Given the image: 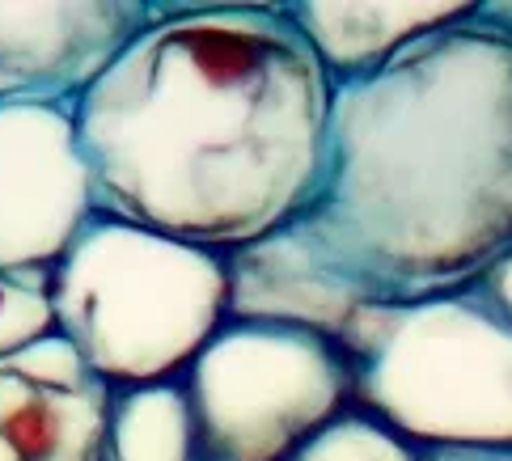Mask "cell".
Instances as JSON below:
<instances>
[{"label": "cell", "instance_id": "3", "mask_svg": "<svg viewBox=\"0 0 512 461\" xmlns=\"http://www.w3.org/2000/svg\"><path fill=\"white\" fill-rule=\"evenodd\" d=\"M51 318L106 390L174 381L229 322V254L94 212L51 267Z\"/></svg>", "mask_w": 512, "mask_h": 461}, {"label": "cell", "instance_id": "12", "mask_svg": "<svg viewBox=\"0 0 512 461\" xmlns=\"http://www.w3.org/2000/svg\"><path fill=\"white\" fill-rule=\"evenodd\" d=\"M56 330L51 318V271L0 267V356Z\"/></svg>", "mask_w": 512, "mask_h": 461}, {"label": "cell", "instance_id": "6", "mask_svg": "<svg viewBox=\"0 0 512 461\" xmlns=\"http://www.w3.org/2000/svg\"><path fill=\"white\" fill-rule=\"evenodd\" d=\"M94 212L72 106L0 102V267L51 271Z\"/></svg>", "mask_w": 512, "mask_h": 461}, {"label": "cell", "instance_id": "1", "mask_svg": "<svg viewBox=\"0 0 512 461\" xmlns=\"http://www.w3.org/2000/svg\"><path fill=\"white\" fill-rule=\"evenodd\" d=\"M335 81L284 0H149L123 55L72 106L94 208L233 254L314 199Z\"/></svg>", "mask_w": 512, "mask_h": 461}, {"label": "cell", "instance_id": "2", "mask_svg": "<svg viewBox=\"0 0 512 461\" xmlns=\"http://www.w3.org/2000/svg\"><path fill=\"white\" fill-rule=\"evenodd\" d=\"M360 305L466 288L512 246V26L491 5L335 81L314 199L284 225Z\"/></svg>", "mask_w": 512, "mask_h": 461}, {"label": "cell", "instance_id": "11", "mask_svg": "<svg viewBox=\"0 0 512 461\" xmlns=\"http://www.w3.org/2000/svg\"><path fill=\"white\" fill-rule=\"evenodd\" d=\"M288 461H424L407 436H398L377 415L347 407L326 428H318Z\"/></svg>", "mask_w": 512, "mask_h": 461}, {"label": "cell", "instance_id": "5", "mask_svg": "<svg viewBox=\"0 0 512 461\" xmlns=\"http://www.w3.org/2000/svg\"><path fill=\"white\" fill-rule=\"evenodd\" d=\"M199 461H288L356 398L347 347L314 326L229 318L182 373Z\"/></svg>", "mask_w": 512, "mask_h": 461}, {"label": "cell", "instance_id": "10", "mask_svg": "<svg viewBox=\"0 0 512 461\" xmlns=\"http://www.w3.org/2000/svg\"><path fill=\"white\" fill-rule=\"evenodd\" d=\"M102 461H199L195 415L182 377L111 390Z\"/></svg>", "mask_w": 512, "mask_h": 461}, {"label": "cell", "instance_id": "9", "mask_svg": "<svg viewBox=\"0 0 512 461\" xmlns=\"http://www.w3.org/2000/svg\"><path fill=\"white\" fill-rule=\"evenodd\" d=\"M111 390H51L0 368V440L22 461H102Z\"/></svg>", "mask_w": 512, "mask_h": 461}, {"label": "cell", "instance_id": "8", "mask_svg": "<svg viewBox=\"0 0 512 461\" xmlns=\"http://www.w3.org/2000/svg\"><path fill=\"white\" fill-rule=\"evenodd\" d=\"M479 0H407V5H347V0H284L288 22L301 30L309 51L331 81L364 77L394 51L436 26L466 17Z\"/></svg>", "mask_w": 512, "mask_h": 461}, {"label": "cell", "instance_id": "13", "mask_svg": "<svg viewBox=\"0 0 512 461\" xmlns=\"http://www.w3.org/2000/svg\"><path fill=\"white\" fill-rule=\"evenodd\" d=\"M0 368L22 381H34V385H51V390H81V385H94L89 377L85 360L77 356V347H72L64 335H43L26 347H17V352L0 356Z\"/></svg>", "mask_w": 512, "mask_h": 461}, {"label": "cell", "instance_id": "15", "mask_svg": "<svg viewBox=\"0 0 512 461\" xmlns=\"http://www.w3.org/2000/svg\"><path fill=\"white\" fill-rule=\"evenodd\" d=\"M424 461H512V445H491V449H424Z\"/></svg>", "mask_w": 512, "mask_h": 461}, {"label": "cell", "instance_id": "14", "mask_svg": "<svg viewBox=\"0 0 512 461\" xmlns=\"http://www.w3.org/2000/svg\"><path fill=\"white\" fill-rule=\"evenodd\" d=\"M483 288H487V297L500 305V313L512 322V246L491 263L487 271H483V280H479Z\"/></svg>", "mask_w": 512, "mask_h": 461}, {"label": "cell", "instance_id": "16", "mask_svg": "<svg viewBox=\"0 0 512 461\" xmlns=\"http://www.w3.org/2000/svg\"><path fill=\"white\" fill-rule=\"evenodd\" d=\"M0 461H22V457H17V453L5 445V440H0Z\"/></svg>", "mask_w": 512, "mask_h": 461}, {"label": "cell", "instance_id": "4", "mask_svg": "<svg viewBox=\"0 0 512 461\" xmlns=\"http://www.w3.org/2000/svg\"><path fill=\"white\" fill-rule=\"evenodd\" d=\"M356 368L352 407L415 449L512 445V322L487 288L364 305L335 335Z\"/></svg>", "mask_w": 512, "mask_h": 461}, {"label": "cell", "instance_id": "7", "mask_svg": "<svg viewBox=\"0 0 512 461\" xmlns=\"http://www.w3.org/2000/svg\"><path fill=\"white\" fill-rule=\"evenodd\" d=\"M149 26V0L0 5V102L77 106Z\"/></svg>", "mask_w": 512, "mask_h": 461}]
</instances>
